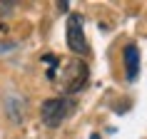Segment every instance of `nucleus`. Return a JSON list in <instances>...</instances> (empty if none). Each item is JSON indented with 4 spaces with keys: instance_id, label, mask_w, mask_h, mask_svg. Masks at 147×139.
I'll use <instances>...</instances> for the list:
<instances>
[{
    "instance_id": "nucleus-1",
    "label": "nucleus",
    "mask_w": 147,
    "mask_h": 139,
    "mask_svg": "<svg viewBox=\"0 0 147 139\" xmlns=\"http://www.w3.org/2000/svg\"><path fill=\"white\" fill-rule=\"evenodd\" d=\"M87 77H90V70L82 60H67L60 62V77L55 80L62 94H78L87 85Z\"/></svg>"
},
{
    "instance_id": "nucleus-2",
    "label": "nucleus",
    "mask_w": 147,
    "mask_h": 139,
    "mask_svg": "<svg viewBox=\"0 0 147 139\" xmlns=\"http://www.w3.org/2000/svg\"><path fill=\"white\" fill-rule=\"evenodd\" d=\"M72 112H75V102L72 100H67V97H53V100L42 102V107H40V119H42L45 127L55 129V127H60Z\"/></svg>"
},
{
    "instance_id": "nucleus-3",
    "label": "nucleus",
    "mask_w": 147,
    "mask_h": 139,
    "mask_svg": "<svg viewBox=\"0 0 147 139\" xmlns=\"http://www.w3.org/2000/svg\"><path fill=\"white\" fill-rule=\"evenodd\" d=\"M67 47L72 50L75 55H87L90 52V45H87V37H85V17L80 13H70L67 17Z\"/></svg>"
},
{
    "instance_id": "nucleus-4",
    "label": "nucleus",
    "mask_w": 147,
    "mask_h": 139,
    "mask_svg": "<svg viewBox=\"0 0 147 139\" xmlns=\"http://www.w3.org/2000/svg\"><path fill=\"white\" fill-rule=\"evenodd\" d=\"M122 57H125V75H127L130 82H135L137 75H140V52H137V47L127 45L125 52H122Z\"/></svg>"
},
{
    "instance_id": "nucleus-5",
    "label": "nucleus",
    "mask_w": 147,
    "mask_h": 139,
    "mask_svg": "<svg viewBox=\"0 0 147 139\" xmlns=\"http://www.w3.org/2000/svg\"><path fill=\"white\" fill-rule=\"evenodd\" d=\"M67 5H70L67 0H62V3H57V10H60V13H67Z\"/></svg>"
}]
</instances>
